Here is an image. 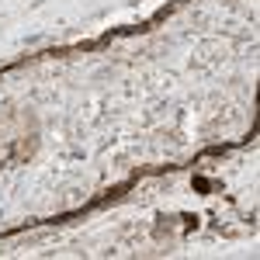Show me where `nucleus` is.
Instances as JSON below:
<instances>
[{
	"label": "nucleus",
	"mask_w": 260,
	"mask_h": 260,
	"mask_svg": "<svg viewBox=\"0 0 260 260\" xmlns=\"http://www.w3.org/2000/svg\"><path fill=\"white\" fill-rule=\"evenodd\" d=\"M194 187H198V191H208L212 184H208V180H205V177H194Z\"/></svg>",
	"instance_id": "nucleus-1"
}]
</instances>
